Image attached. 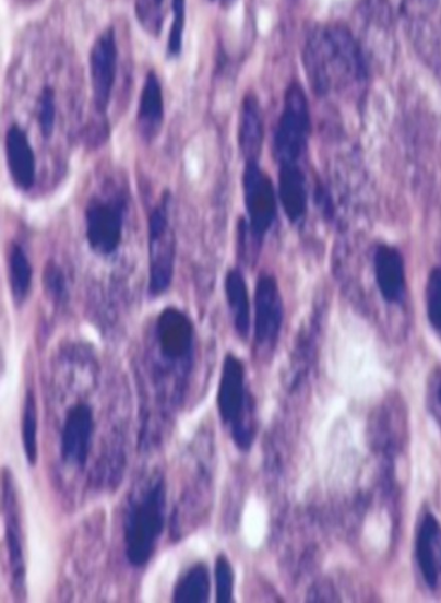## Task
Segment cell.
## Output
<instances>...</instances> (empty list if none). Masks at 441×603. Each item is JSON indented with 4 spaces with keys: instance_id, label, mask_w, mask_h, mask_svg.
<instances>
[{
    "instance_id": "obj_25",
    "label": "cell",
    "mask_w": 441,
    "mask_h": 603,
    "mask_svg": "<svg viewBox=\"0 0 441 603\" xmlns=\"http://www.w3.org/2000/svg\"><path fill=\"white\" fill-rule=\"evenodd\" d=\"M428 315L432 327L441 333V268L431 271L426 288Z\"/></svg>"
},
{
    "instance_id": "obj_8",
    "label": "cell",
    "mask_w": 441,
    "mask_h": 603,
    "mask_svg": "<svg viewBox=\"0 0 441 603\" xmlns=\"http://www.w3.org/2000/svg\"><path fill=\"white\" fill-rule=\"evenodd\" d=\"M88 245L100 255L115 252L123 230V208L114 200L95 199L86 209Z\"/></svg>"
},
{
    "instance_id": "obj_24",
    "label": "cell",
    "mask_w": 441,
    "mask_h": 603,
    "mask_svg": "<svg viewBox=\"0 0 441 603\" xmlns=\"http://www.w3.org/2000/svg\"><path fill=\"white\" fill-rule=\"evenodd\" d=\"M174 21L170 29L169 42H167V54L170 57H178L182 50L187 22V0H172Z\"/></svg>"
},
{
    "instance_id": "obj_20",
    "label": "cell",
    "mask_w": 441,
    "mask_h": 603,
    "mask_svg": "<svg viewBox=\"0 0 441 603\" xmlns=\"http://www.w3.org/2000/svg\"><path fill=\"white\" fill-rule=\"evenodd\" d=\"M210 596V576L204 565H195L182 578L175 590L174 601L179 603H205Z\"/></svg>"
},
{
    "instance_id": "obj_17",
    "label": "cell",
    "mask_w": 441,
    "mask_h": 603,
    "mask_svg": "<svg viewBox=\"0 0 441 603\" xmlns=\"http://www.w3.org/2000/svg\"><path fill=\"white\" fill-rule=\"evenodd\" d=\"M164 120V97L158 75L150 71L142 90L139 125L145 139H154Z\"/></svg>"
},
{
    "instance_id": "obj_30",
    "label": "cell",
    "mask_w": 441,
    "mask_h": 603,
    "mask_svg": "<svg viewBox=\"0 0 441 603\" xmlns=\"http://www.w3.org/2000/svg\"><path fill=\"white\" fill-rule=\"evenodd\" d=\"M310 600L315 602H332L338 601L336 598V591H334L333 586L326 582L315 583L311 588Z\"/></svg>"
},
{
    "instance_id": "obj_7",
    "label": "cell",
    "mask_w": 441,
    "mask_h": 603,
    "mask_svg": "<svg viewBox=\"0 0 441 603\" xmlns=\"http://www.w3.org/2000/svg\"><path fill=\"white\" fill-rule=\"evenodd\" d=\"M245 194L249 230L254 238L261 239L275 222L277 202L271 179L262 172L258 162H247Z\"/></svg>"
},
{
    "instance_id": "obj_19",
    "label": "cell",
    "mask_w": 441,
    "mask_h": 603,
    "mask_svg": "<svg viewBox=\"0 0 441 603\" xmlns=\"http://www.w3.org/2000/svg\"><path fill=\"white\" fill-rule=\"evenodd\" d=\"M225 291L237 333L247 338L251 326L250 299L246 280L239 270L234 269L227 274Z\"/></svg>"
},
{
    "instance_id": "obj_16",
    "label": "cell",
    "mask_w": 441,
    "mask_h": 603,
    "mask_svg": "<svg viewBox=\"0 0 441 603\" xmlns=\"http://www.w3.org/2000/svg\"><path fill=\"white\" fill-rule=\"evenodd\" d=\"M264 140V126L260 102L253 95L246 96L239 118V146L247 162H258Z\"/></svg>"
},
{
    "instance_id": "obj_10",
    "label": "cell",
    "mask_w": 441,
    "mask_h": 603,
    "mask_svg": "<svg viewBox=\"0 0 441 603\" xmlns=\"http://www.w3.org/2000/svg\"><path fill=\"white\" fill-rule=\"evenodd\" d=\"M254 334L258 344L275 342L281 333L284 308L278 284L270 275H262L255 289Z\"/></svg>"
},
{
    "instance_id": "obj_4",
    "label": "cell",
    "mask_w": 441,
    "mask_h": 603,
    "mask_svg": "<svg viewBox=\"0 0 441 603\" xmlns=\"http://www.w3.org/2000/svg\"><path fill=\"white\" fill-rule=\"evenodd\" d=\"M150 284L152 296L169 289L175 273L176 238L167 216V201H163L150 216Z\"/></svg>"
},
{
    "instance_id": "obj_12",
    "label": "cell",
    "mask_w": 441,
    "mask_h": 603,
    "mask_svg": "<svg viewBox=\"0 0 441 603\" xmlns=\"http://www.w3.org/2000/svg\"><path fill=\"white\" fill-rule=\"evenodd\" d=\"M417 560L426 584L432 591L441 588V525L428 515L420 524L417 536Z\"/></svg>"
},
{
    "instance_id": "obj_3",
    "label": "cell",
    "mask_w": 441,
    "mask_h": 603,
    "mask_svg": "<svg viewBox=\"0 0 441 603\" xmlns=\"http://www.w3.org/2000/svg\"><path fill=\"white\" fill-rule=\"evenodd\" d=\"M311 131L309 103L298 83L287 87L284 111L275 138L279 164H298L306 154Z\"/></svg>"
},
{
    "instance_id": "obj_27",
    "label": "cell",
    "mask_w": 441,
    "mask_h": 603,
    "mask_svg": "<svg viewBox=\"0 0 441 603\" xmlns=\"http://www.w3.org/2000/svg\"><path fill=\"white\" fill-rule=\"evenodd\" d=\"M43 282L45 289L57 304H62L68 297L67 280L62 269L56 263L45 267Z\"/></svg>"
},
{
    "instance_id": "obj_1",
    "label": "cell",
    "mask_w": 441,
    "mask_h": 603,
    "mask_svg": "<svg viewBox=\"0 0 441 603\" xmlns=\"http://www.w3.org/2000/svg\"><path fill=\"white\" fill-rule=\"evenodd\" d=\"M166 488L157 478L140 499L134 500L126 520L127 556L131 565L142 567L154 555L164 531Z\"/></svg>"
},
{
    "instance_id": "obj_21",
    "label": "cell",
    "mask_w": 441,
    "mask_h": 603,
    "mask_svg": "<svg viewBox=\"0 0 441 603\" xmlns=\"http://www.w3.org/2000/svg\"><path fill=\"white\" fill-rule=\"evenodd\" d=\"M10 284L14 299L23 302L32 286L33 267L20 246H14L9 260Z\"/></svg>"
},
{
    "instance_id": "obj_9",
    "label": "cell",
    "mask_w": 441,
    "mask_h": 603,
    "mask_svg": "<svg viewBox=\"0 0 441 603\" xmlns=\"http://www.w3.org/2000/svg\"><path fill=\"white\" fill-rule=\"evenodd\" d=\"M118 48L115 29H105L90 52V75L98 113L108 109L117 74Z\"/></svg>"
},
{
    "instance_id": "obj_18",
    "label": "cell",
    "mask_w": 441,
    "mask_h": 603,
    "mask_svg": "<svg viewBox=\"0 0 441 603\" xmlns=\"http://www.w3.org/2000/svg\"><path fill=\"white\" fill-rule=\"evenodd\" d=\"M4 503L7 505V541L10 555L11 571L14 584L20 588L24 586L25 581L23 540L17 511L16 509H13L14 507H16V501H14V494L10 485L5 490Z\"/></svg>"
},
{
    "instance_id": "obj_6",
    "label": "cell",
    "mask_w": 441,
    "mask_h": 603,
    "mask_svg": "<svg viewBox=\"0 0 441 603\" xmlns=\"http://www.w3.org/2000/svg\"><path fill=\"white\" fill-rule=\"evenodd\" d=\"M330 83L361 82L367 79V66L359 44L344 25H333L319 32Z\"/></svg>"
},
{
    "instance_id": "obj_31",
    "label": "cell",
    "mask_w": 441,
    "mask_h": 603,
    "mask_svg": "<svg viewBox=\"0 0 441 603\" xmlns=\"http://www.w3.org/2000/svg\"><path fill=\"white\" fill-rule=\"evenodd\" d=\"M234 2H235V0H224V3H225V4H231V3H234Z\"/></svg>"
},
{
    "instance_id": "obj_23",
    "label": "cell",
    "mask_w": 441,
    "mask_h": 603,
    "mask_svg": "<svg viewBox=\"0 0 441 603\" xmlns=\"http://www.w3.org/2000/svg\"><path fill=\"white\" fill-rule=\"evenodd\" d=\"M165 0H135L134 11L145 32L152 37H158L165 19Z\"/></svg>"
},
{
    "instance_id": "obj_5",
    "label": "cell",
    "mask_w": 441,
    "mask_h": 603,
    "mask_svg": "<svg viewBox=\"0 0 441 603\" xmlns=\"http://www.w3.org/2000/svg\"><path fill=\"white\" fill-rule=\"evenodd\" d=\"M155 339L166 367L187 376L194 339L193 324L188 316L176 308L163 310L156 323Z\"/></svg>"
},
{
    "instance_id": "obj_13",
    "label": "cell",
    "mask_w": 441,
    "mask_h": 603,
    "mask_svg": "<svg viewBox=\"0 0 441 603\" xmlns=\"http://www.w3.org/2000/svg\"><path fill=\"white\" fill-rule=\"evenodd\" d=\"M374 271L380 294L389 304H401L405 294V265L400 250L388 245L378 246Z\"/></svg>"
},
{
    "instance_id": "obj_22",
    "label": "cell",
    "mask_w": 441,
    "mask_h": 603,
    "mask_svg": "<svg viewBox=\"0 0 441 603\" xmlns=\"http://www.w3.org/2000/svg\"><path fill=\"white\" fill-rule=\"evenodd\" d=\"M23 446L25 456L29 464H36L37 448V403L32 390L27 391L25 398L23 425H22Z\"/></svg>"
},
{
    "instance_id": "obj_28",
    "label": "cell",
    "mask_w": 441,
    "mask_h": 603,
    "mask_svg": "<svg viewBox=\"0 0 441 603\" xmlns=\"http://www.w3.org/2000/svg\"><path fill=\"white\" fill-rule=\"evenodd\" d=\"M217 602L229 603L234 595V569L229 560L221 555L216 563Z\"/></svg>"
},
{
    "instance_id": "obj_14",
    "label": "cell",
    "mask_w": 441,
    "mask_h": 603,
    "mask_svg": "<svg viewBox=\"0 0 441 603\" xmlns=\"http://www.w3.org/2000/svg\"><path fill=\"white\" fill-rule=\"evenodd\" d=\"M7 157L13 182L22 190L35 185L36 158L26 133L19 126L10 128L5 141Z\"/></svg>"
},
{
    "instance_id": "obj_26",
    "label": "cell",
    "mask_w": 441,
    "mask_h": 603,
    "mask_svg": "<svg viewBox=\"0 0 441 603\" xmlns=\"http://www.w3.org/2000/svg\"><path fill=\"white\" fill-rule=\"evenodd\" d=\"M56 120V100L52 87L45 86L38 102V122L45 139L51 138Z\"/></svg>"
},
{
    "instance_id": "obj_29",
    "label": "cell",
    "mask_w": 441,
    "mask_h": 603,
    "mask_svg": "<svg viewBox=\"0 0 441 603\" xmlns=\"http://www.w3.org/2000/svg\"><path fill=\"white\" fill-rule=\"evenodd\" d=\"M426 404L441 430V368L434 369L429 376L428 387H426Z\"/></svg>"
},
{
    "instance_id": "obj_15",
    "label": "cell",
    "mask_w": 441,
    "mask_h": 603,
    "mask_svg": "<svg viewBox=\"0 0 441 603\" xmlns=\"http://www.w3.org/2000/svg\"><path fill=\"white\" fill-rule=\"evenodd\" d=\"M279 198L288 220L296 223L306 215L308 210L307 178L299 164L281 165Z\"/></svg>"
},
{
    "instance_id": "obj_2",
    "label": "cell",
    "mask_w": 441,
    "mask_h": 603,
    "mask_svg": "<svg viewBox=\"0 0 441 603\" xmlns=\"http://www.w3.org/2000/svg\"><path fill=\"white\" fill-rule=\"evenodd\" d=\"M252 405L245 366L236 356L227 355L218 390V409L224 424L231 428L234 440L241 449H248L252 444Z\"/></svg>"
},
{
    "instance_id": "obj_11",
    "label": "cell",
    "mask_w": 441,
    "mask_h": 603,
    "mask_svg": "<svg viewBox=\"0 0 441 603\" xmlns=\"http://www.w3.org/2000/svg\"><path fill=\"white\" fill-rule=\"evenodd\" d=\"M94 416L87 404H78L68 412L62 430L63 460L72 465L83 466L88 458Z\"/></svg>"
}]
</instances>
